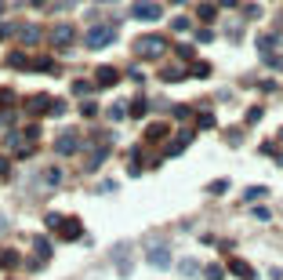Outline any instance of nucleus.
<instances>
[{
  "label": "nucleus",
  "mask_w": 283,
  "mask_h": 280,
  "mask_svg": "<svg viewBox=\"0 0 283 280\" xmlns=\"http://www.w3.org/2000/svg\"><path fill=\"white\" fill-rule=\"evenodd\" d=\"M116 40V29L113 26H98V29H91V33L84 37V44L91 51H98V48H105V44H113Z\"/></svg>",
  "instance_id": "obj_1"
},
{
  "label": "nucleus",
  "mask_w": 283,
  "mask_h": 280,
  "mask_svg": "<svg viewBox=\"0 0 283 280\" xmlns=\"http://www.w3.org/2000/svg\"><path fill=\"white\" fill-rule=\"evenodd\" d=\"M138 55H146V58H160L164 55V37H138Z\"/></svg>",
  "instance_id": "obj_2"
},
{
  "label": "nucleus",
  "mask_w": 283,
  "mask_h": 280,
  "mask_svg": "<svg viewBox=\"0 0 283 280\" xmlns=\"http://www.w3.org/2000/svg\"><path fill=\"white\" fill-rule=\"evenodd\" d=\"M160 4H153V0H138V4H134V19L138 22H156V19H160Z\"/></svg>",
  "instance_id": "obj_3"
},
{
  "label": "nucleus",
  "mask_w": 283,
  "mask_h": 280,
  "mask_svg": "<svg viewBox=\"0 0 283 280\" xmlns=\"http://www.w3.org/2000/svg\"><path fill=\"white\" fill-rule=\"evenodd\" d=\"M149 266H156V269H167L171 266V251H167V247L164 244H156V247H149Z\"/></svg>",
  "instance_id": "obj_4"
},
{
  "label": "nucleus",
  "mask_w": 283,
  "mask_h": 280,
  "mask_svg": "<svg viewBox=\"0 0 283 280\" xmlns=\"http://www.w3.org/2000/svg\"><path fill=\"white\" fill-rule=\"evenodd\" d=\"M76 149H80V138H76L73 131H66V135L55 142V153H62V157H69V153H76Z\"/></svg>",
  "instance_id": "obj_5"
},
{
  "label": "nucleus",
  "mask_w": 283,
  "mask_h": 280,
  "mask_svg": "<svg viewBox=\"0 0 283 280\" xmlns=\"http://www.w3.org/2000/svg\"><path fill=\"white\" fill-rule=\"evenodd\" d=\"M73 37H76V29H73V26H55V33H51V40L58 44V48H69Z\"/></svg>",
  "instance_id": "obj_6"
},
{
  "label": "nucleus",
  "mask_w": 283,
  "mask_h": 280,
  "mask_svg": "<svg viewBox=\"0 0 283 280\" xmlns=\"http://www.w3.org/2000/svg\"><path fill=\"white\" fill-rule=\"evenodd\" d=\"M58 233H62L66 240H76V237H80V226H76V219H62V222H58Z\"/></svg>",
  "instance_id": "obj_7"
},
{
  "label": "nucleus",
  "mask_w": 283,
  "mask_h": 280,
  "mask_svg": "<svg viewBox=\"0 0 283 280\" xmlns=\"http://www.w3.org/2000/svg\"><path fill=\"white\" fill-rule=\"evenodd\" d=\"M229 269H232L236 276H243V280H254V269H250L243 258H232V262H229Z\"/></svg>",
  "instance_id": "obj_8"
},
{
  "label": "nucleus",
  "mask_w": 283,
  "mask_h": 280,
  "mask_svg": "<svg viewBox=\"0 0 283 280\" xmlns=\"http://www.w3.org/2000/svg\"><path fill=\"white\" fill-rule=\"evenodd\" d=\"M51 106H55L51 99H44V95H37V99H29V106H26V110H29V113H44V110L51 113Z\"/></svg>",
  "instance_id": "obj_9"
},
{
  "label": "nucleus",
  "mask_w": 283,
  "mask_h": 280,
  "mask_svg": "<svg viewBox=\"0 0 283 280\" xmlns=\"http://www.w3.org/2000/svg\"><path fill=\"white\" fill-rule=\"evenodd\" d=\"M116 80H120V73H116L113 66H102V69H98V84H102V87H109V84H116Z\"/></svg>",
  "instance_id": "obj_10"
},
{
  "label": "nucleus",
  "mask_w": 283,
  "mask_h": 280,
  "mask_svg": "<svg viewBox=\"0 0 283 280\" xmlns=\"http://www.w3.org/2000/svg\"><path fill=\"white\" fill-rule=\"evenodd\" d=\"M116 262H120V273H131V255H127V244L116 247Z\"/></svg>",
  "instance_id": "obj_11"
},
{
  "label": "nucleus",
  "mask_w": 283,
  "mask_h": 280,
  "mask_svg": "<svg viewBox=\"0 0 283 280\" xmlns=\"http://www.w3.org/2000/svg\"><path fill=\"white\" fill-rule=\"evenodd\" d=\"M19 37H22L26 44H33V40L40 37V29H37V26H22V29H19Z\"/></svg>",
  "instance_id": "obj_12"
},
{
  "label": "nucleus",
  "mask_w": 283,
  "mask_h": 280,
  "mask_svg": "<svg viewBox=\"0 0 283 280\" xmlns=\"http://www.w3.org/2000/svg\"><path fill=\"white\" fill-rule=\"evenodd\" d=\"M225 190H229V178H214V182L207 185V193H214V197H222Z\"/></svg>",
  "instance_id": "obj_13"
},
{
  "label": "nucleus",
  "mask_w": 283,
  "mask_h": 280,
  "mask_svg": "<svg viewBox=\"0 0 283 280\" xmlns=\"http://www.w3.org/2000/svg\"><path fill=\"white\" fill-rule=\"evenodd\" d=\"M164 135H167V128H164V124H153V128H149V142H160Z\"/></svg>",
  "instance_id": "obj_14"
},
{
  "label": "nucleus",
  "mask_w": 283,
  "mask_h": 280,
  "mask_svg": "<svg viewBox=\"0 0 283 280\" xmlns=\"http://www.w3.org/2000/svg\"><path fill=\"white\" fill-rule=\"evenodd\" d=\"M265 193H269V190H265V185H250V190L243 193L247 200H258V197H265Z\"/></svg>",
  "instance_id": "obj_15"
},
{
  "label": "nucleus",
  "mask_w": 283,
  "mask_h": 280,
  "mask_svg": "<svg viewBox=\"0 0 283 280\" xmlns=\"http://www.w3.org/2000/svg\"><path fill=\"white\" fill-rule=\"evenodd\" d=\"M196 269H200L196 258H185V262H182V273H185V276H196Z\"/></svg>",
  "instance_id": "obj_16"
},
{
  "label": "nucleus",
  "mask_w": 283,
  "mask_h": 280,
  "mask_svg": "<svg viewBox=\"0 0 283 280\" xmlns=\"http://www.w3.org/2000/svg\"><path fill=\"white\" fill-rule=\"evenodd\" d=\"M222 276H225L222 266H207V280H222Z\"/></svg>",
  "instance_id": "obj_17"
},
{
  "label": "nucleus",
  "mask_w": 283,
  "mask_h": 280,
  "mask_svg": "<svg viewBox=\"0 0 283 280\" xmlns=\"http://www.w3.org/2000/svg\"><path fill=\"white\" fill-rule=\"evenodd\" d=\"M164 80H182V69H175V66H167V69H164Z\"/></svg>",
  "instance_id": "obj_18"
},
{
  "label": "nucleus",
  "mask_w": 283,
  "mask_h": 280,
  "mask_svg": "<svg viewBox=\"0 0 283 280\" xmlns=\"http://www.w3.org/2000/svg\"><path fill=\"white\" fill-rule=\"evenodd\" d=\"M171 26H175L178 33H185V29H189V19H175V22H171Z\"/></svg>",
  "instance_id": "obj_19"
},
{
  "label": "nucleus",
  "mask_w": 283,
  "mask_h": 280,
  "mask_svg": "<svg viewBox=\"0 0 283 280\" xmlns=\"http://www.w3.org/2000/svg\"><path fill=\"white\" fill-rule=\"evenodd\" d=\"M4 226H8V222H4V215H0V229H4Z\"/></svg>",
  "instance_id": "obj_20"
},
{
  "label": "nucleus",
  "mask_w": 283,
  "mask_h": 280,
  "mask_svg": "<svg viewBox=\"0 0 283 280\" xmlns=\"http://www.w3.org/2000/svg\"><path fill=\"white\" fill-rule=\"evenodd\" d=\"M4 33H8V29H4V26H0V37H4Z\"/></svg>",
  "instance_id": "obj_21"
}]
</instances>
